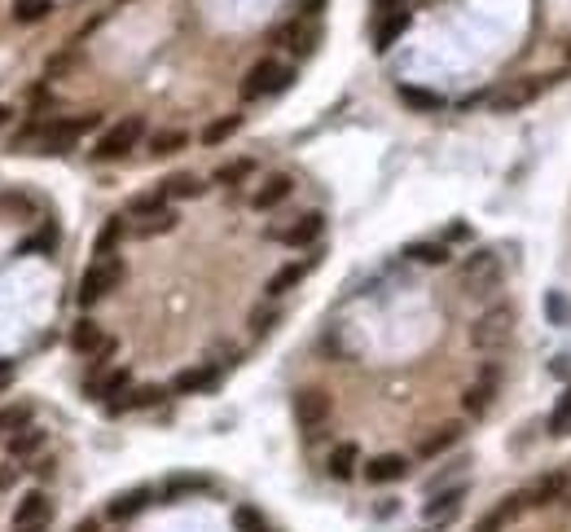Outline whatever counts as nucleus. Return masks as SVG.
Segmentation results:
<instances>
[{
  "instance_id": "obj_43",
  "label": "nucleus",
  "mask_w": 571,
  "mask_h": 532,
  "mask_svg": "<svg viewBox=\"0 0 571 532\" xmlns=\"http://www.w3.org/2000/svg\"><path fill=\"white\" fill-rule=\"evenodd\" d=\"M27 215L31 212V203H27V198H22V194H0V215Z\"/></svg>"
},
{
  "instance_id": "obj_51",
  "label": "nucleus",
  "mask_w": 571,
  "mask_h": 532,
  "mask_svg": "<svg viewBox=\"0 0 571 532\" xmlns=\"http://www.w3.org/2000/svg\"><path fill=\"white\" fill-rule=\"evenodd\" d=\"M4 123H9V110L0 106V128H4Z\"/></svg>"
},
{
  "instance_id": "obj_34",
  "label": "nucleus",
  "mask_w": 571,
  "mask_h": 532,
  "mask_svg": "<svg viewBox=\"0 0 571 532\" xmlns=\"http://www.w3.org/2000/svg\"><path fill=\"white\" fill-rule=\"evenodd\" d=\"M405 256H414L417 265H449V247L444 242H409Z\"/></svg>"
},
{
  "instance_id": "obj_25",
  "label": "nucleus",
  "mask_w": 571,
  "mask_h": 532,
  "mask_svg": "<svg viewBox=\"0 0 571 532\" xmlns=\"http://www.w3.org/2000/svg\"><path fill=\"white\" fill-rule=\"evenodd\" d=\"M211 488V479H203V476H172L167 484H163V502H181V497H189V493H207Z\"/></svg>"
},
{
  "instance_id": "obj_13",
  "label": "nucleus",
  "mask_w": 571,
  "mask_h": 532,
  "mask_svg": "<svg viewBox=\"0 0 571 532\" xmlns=\"http://www.w3.org/2000/svg\"><path fill=\"white\" fill-rule=\"evenodd\" d=\"M409 476V458L405 453H378L365 462V479L369 484H396V479Z\"/></svg>"
},
{
  "instance_id": "obj_28",
  "label": "nucleus",
  "mask_w": 571,
  "mask_h": 532,
  "mask_svg": "<svg viewBox=\"0 0 571 532\" xmlns=\"http://www.w3.org/2000/svg\"><path fill=\"white\" fill-rule=\"evenodd\" d=\"M396 93H400V102H405V106L422 110V114H435V110L444 106V97H440V93H431V89H414V84H400Z\"/></svg>"
},
{
  "instance_id": "obj_20",
  "label": "nucleus",
  "mask_w": 571,
  "mask_h": 532,
  "mask_svg": "<svg viewBox=\"0 0 571 532\" xmlns=\"http://www.w3.org/2000/svg\"><path fill=\"white\" fill-rule=\"evenodd\" d=\"M523 506H527V502H523V493H519V497H506L501 506H492L488 515H479V524H474V532H506V524H510V519L519 515Z\"/></svg>"
},
{
  "instance_id": "obj_41",
  "label": "nucleus",
  "mask_w": 571,
  "mask_h": 532,
  "mask_svg": "<svg viewBox=\"0 0 571 532\" xmlns=\"http://www.w3.org/2000/svg\"><path fill=\"white\" fill-rule=\"evenodd\" d=\"M233 524H238V532H264L260 511H251V506H238L233 511Z\"/></svg>"
},
{
  "instance_id": "obj_49",
  "label": "nucleus",
  "mask_w": 571,
  "mask_h": 532,
  "mask_svg": "<svg viewBox=\"0 0 571 532\" xmlns=\"http://www.w3.org/2000/svg\"><path fill=\"white\" fill-rule=\"evenodd\" d=\"M321 4H325V0H308V4H304V13H321Z\"/></svg>"
},
{
  "instance_id": "obj_4",
  "label": "nucleus",
  "mask_w": 571,
  "mask_h": 532,
  "mask_svg": "<svg viewBox=\"0 0 571 532\" xmlns=\"http://www.w3.org/2000/svg\"><path fill=\"white\" fill-rule=\"evenodd\" d=\"M515 308L510 304H492L483 317L470 325V343L479 348V352H497V348H506L510 343V334H515Z\"/></svg>"
},
{
  "instance_id": "obj_14",
  "label": "nucleus",
  "mask_w": 571,
  "mask_h": 532,
  "mask_svg": "<svg viewBox=\"0 0 571 532\" xmlns=\"http://www.w3.org/2000/svg\"><path fill=\"white\" fill-rule=\"evenodd\" d=\"M462 502H466V484H458V488H449V493H431V502L422 506V515H426L431 524H449V519L462 511Z\"/></svg>"
},
{
  "instance_id": "obj_37",
  "label": "nucleus",
  "mask_w": 571,
  "mask_h": 532,
  "mask_svg": "<svg viewBox=\"0 0 571 532\" xmlns=\"http://www.w3.org/2000/svg\"><path fill=\"white\" fill-rule=\"evenodd\" d=\"M550 435H571V387L558 396V405L550 410Z\"/></svg>"
},
{
  "instance_id": "obj_1",
  "label": "nucleus",
  "mask_w": 571,
  "mask_h": 532,
  "mask_svg": "<svg viewBox=\"0 0 571 532\" xmlns=\"http://www.w3.org/2000/svg\"><path fill=\"white\" fill-rule=\"evenodd\" d=\"M102 123V114L93 110V114H75V119H49L45 128H36V137H31V155H66L88 128H97Z\"/></svg>"
},
{
  "instance_id": "obj_19",
  "label": "nucleus",
  "mask_w": 571,
  "mask_h": 532,
  "mask_svg": "<svg viewBox=\"0 0 571 532\" xmlns=\"http://www.w3.org/2000/svg\"><path fill=\"white\" fill-rule=\"evenodd\" d=\"M563 497H567V476H541L523 493L527 506H550V502H563Z\"/></svg>"
},
{
  "instance_id": "obj_12",
  "label": "nucleus",
  "mask_w": 571,
  "mask_h": 532,
  "mask_svg": "<svg viewBox=\"0 0 571 532\" xmlns=\"http://www.w3.org/2000/svg\"><path fill=\"white\" fill-rule=\"evenodd\" d=\"M150 502H155V488H146V484H141V488H128V493H114V497L105 502V519H114V524H119V519H132V515H141Z\"/></svg>"
},
{
  "instance_id": "obj_18",
  "label": "nucleus",
  "mask_w": 571,
  "mask_h": 532,
  "mask_svg": "<svg viewBox=\"0 0 571 532\" xmlns=\"http://www.w3.org/2000/svg\"><path fill=\"white\" fill-rule=\"evenodd\" d=\"M215 383H220V370H215V366H198V370H181V374H176L172 392H176V396H198V392H211Z\"/></svg>"
},
{
  "instance_id": "obj_46",
  "label": "nucleus",
  "mask_w": 571,
  "mask_h": 532,
  "mask_svg": "<svg viewBox=\"0 0 571 532\" xmlns=\"http://www.w3.org/2000/svg\"><path fill=\"white\" fill-rule=\"evenodd\" d=\"M71 532H102V524H97V519H80Z\"/></svg>"
},
{
  "instance_id": "obj_45",
  "label": "nucleus",
  "mask_w": 571,
  "mask_h": 532,
  "mask_svg": "<svg viewBox=\"0 0 571 532\" xmlns=\"http://www.w3.org/2000/svg\"><path fill=\"white\" fill-rule=\"evenodd\" d=\"M273 317H277V313H256V317H251V330H256V334L273 330Z\"/></svg>"
},
{
  "instance_id": "obj_30",
  "label": "nucleus",
  "mask_w": 571,
  "mask_h": 532,
  "mask_svg": "<svg viewBox=\"0 0 571 532\" xmlns=\"http://www.w3.org/2000/svg\"><path fill=\"white\" fill-rule=\"evenodd\" d=\"M163 190H167V198H198L207 185H203L198 176H189V172H176V176L163 181Z\"/></svg>"
},
{
  "instance_id": "obj_15",
  "label": "nucleus",
  "mask_w": 571,
  "mask_h": 532,
  "mask_svg": "<svg viewBox=\"0 0 571 532\" xmlns=\"http://www.w3.org/2000/svg\"><path fill=\"white\" fill-rule=\"evenodd\" d=\"M290 194H295V181H290L286 172H277V176H268L260 190L251 194V207H256V212H273V207H277V203H286Z\"/></svg>"
},
{
  "instance_id": "obj_40",
  "label": "nucleus",
  "mask_w": 571,
  "mask_h": 532,
  "mask_svg": "<svg viewBox=\"0 0 571 532\" xmlns=\"http://www.w3.org/2000/svg\"><path fill=\"white\" fill-rule=\"evenodd\" d=\"M176 229V212H163L155 220H146L141 229H137V238H155V233H172Z\"/></svg>"
},
{
  "instance_id": "obj_11",
  "label": "nucleus",
  "mask_w": 571,
  "mask_h": 532,
  "mask_svg": "<svg viewBox=\"0 0 571 532\" xmlns=\"http://www.w3.org/2000/svg\"><path fill=\"white\" fill-rule=\"evenodd\" d=\"M49 515H53L49 493L31 488V493L13 506V532H18V528H40V524H49Z\"/></svg>"
},
{
  "instance_id": "obj_27",
  "label": "nucleus",
  "mask_w": 571,
  "mask_h": 532,
  "mask_svg": "<svg viewBox=\"0 0 571 532\" xmlns=\"http://www.w3.org/2000/svg\"><path fill=\"white\" fill-rule=\"evenodd\" d=\"M185 146H189V132H181V128H163V132H155V137H150V155H155V159L181 155Z\"/></svg>"
},
{
  "instance_id": "obj_32",
  "label": "nucleus",
  "mask_w": 571,
  "mask_h": 532,
  "mask_svg": "<svg viewBox=\"0 0 571 532\" xmlns=\"http://www.w3.org/2000/svg\"><path fill=\"white\" fill-rule=\"evenodd\" d=\"M458 440H462V426H458V423H444L440 431H435V435H431V440H422V458H435V453L453 449Z\"/></svg>"
},
{
  "instance_id": "obj_17",
  "label": "nucleus",
  "mask_w": 571,
  "mask_h": 532,
  "mask_svg": "<svg viewBox=\"0 0 571 532\" xmlns=\"http://www.w3.org/2000/svg\"><path fill=\"white\" fill-rule=\"evenodd\" d=\"M405 31H409V9L382 13V18H378V27H374V49H378V54H387V49H391Z\"/></svg>"
},
{
  "instance_id": "obj_8",
  "label": "nucleus",
  "mask_w": 571,
  "mask_h": 532,
  "mask_svg": "<svg viewBox=\"0 0 571 532\" xmlns=\"http://www.w3.org/2000/svg\"><path fill=\"white\" fill-rule=\"evenodd\" d=\"M330 392H321V387H304L299 396H295V423L304 426L308 435H321V426L330 423Z\"/></svg>"
},
{
  "instance_id": "obj_21",
  "label": "nucleus",
  "mask_w": 571,
  "mask_h": 532,
  "mask_svg": "<svg viewBox=\"0 0 571 532\" xmlns=\"http://www.w3.org/2000/svg\"><path fill=\"white\" fill-rule=\"evenodd\" d=\"M357 467H361V449L352 444V440H343V444H334V453H330V462H325V471L334 479H352L357 476Z\"/></svg>"
},
{
  "instance_id": "obj_16",
  "label": "nucleus",
  "mask_w": 571,
  "mask_h": 532,
  "mask_svg": "<svg viewBox=\"0 0 571 532\" xmlns=\"http://www.w3.org/2000/svg\"><path fill=\"white\" fill-rule=\"evenodd\" d=\"M105 343H110V339L102 334L97 321H88V317L75 321V330H71V348H75L80 357H93V361H97V357L105 352Z\"/></svg>"
},
{
  "instance_id": "obj_5",
  "label": "nucleus",
  "mask_w": 571,
  "mask_h": 532,
  "mask_svg": "<svg viewBox=\"0 0 571 532\" xmlns=\"http://www.w3.org/2000/svg\"><path fill=\"white\" fill-rule=\"evenodd\" d=\"M146 137V119L141 114H123L114 128H105L102 132V141L93 146V159L97 163H114V159H123L128 150H137V141Z\"/></svg>"
},
{
  "instance_id": "obj_23",
  "label": "nucleus",
  "mask_w": 571,
  "mask_h": 532,
  "mask_svg": "<svg viewBox=\"0 0 571 532\" xmlns=\"http://www.w3.org/2000/svg\"><path fill=\"white\" fill-rule=\"evenodd\" d=\"M312 265H316V256H312L308 265H286V268H277V273L268 277V295H273V300H281L286 291H295V286H299V282L308 277V268H312Z\"/></svg>"
},
{
  "instance_id": "obj_39",
  "label": "nucleus",
  "mask_w": 571,
  "mask_h": 532,
  "mask_svg": "<svg viewBox=\"0 0 571 532\" xmlns=\"http://www.w3.org/2000/svg\"><path fill=\"white\" fill-rule=\"evenodd\" d=\"M545 317H550V325H571V304H567V295L550 291V295H545Z\"/></svg>"
},
{
  "instance_id": "obj_38",
  "label": "nucleus",
  "mask_w": 571,
  "mask_h": 532,
  "mask_svg": "<svg viewBox=\"0 0 571 532\" xmlns=\"http://www.w3.org/2000/svg\"><path fill=\"white\" fill-rule=\"evenodd\" d=\"M22 426H31V405H27V401H22V405H4V410H0V431H9V435H13V431H22Z\"/></svg>"
},
{
  "instance_id": "obj_33",
  "label": "nucleus",
  "mask_w": 571,
  "mask_h": 532,
  "mask_svg": "<svg viewBox=\"0 0 571 532\" xmlns=\"http://www.w3.org/2000/svg\"><path fill=\"white\" fill-rule=\"evenodd\" d=\"M251 172H256V163H251V159H233V163H224V167H215V176H211V181H215V185H224V190H233V185H242Z\"/></svg>"
},
{
  "instance_id": "obj_35",
  "label": "nucleus",
  "mask_w": 571,
  "mask_h": 532,
  "mask_svg": "<svg viewBox=\"0 0 571 532\" xmlns=\"http://www.w3.org/2000/svg\"><path fill=\"white\" fill-rule=\"evenodd\" d=\"M53 9H57L53 0H13V18H18V22H27V27H31V22H40V18H49Z\"/></svg>"
},
{
  "instance_id": "obj_36",
  "label": "nucleus",
  "mask_w": 571,
  "mask_h": 532,
  "mask_svg": "<svg viewBox=\"0 0 571 532\" xmlns=\"http://www.w3.org/2000/svg\"><path fill=\"white\" fill-rule=\"evenodd\" d=\"M158 401H163V387H137L128 401H114L110 410H114V414H119V410H150V405H158Z\"/></svg>"
},
{
  "instance_id": "obj_52",
  "label": "nucleus",
  "mask_w": 571,
  "mask_h": 532,
  "mask_svg": "<svg viewBox=\"0 0 571 532\" xmlns=\"http://www.w3.org/2000/svg\"><path fill=\"white\" fill-rule=\"evenodd\" d=\"M18 532H45V524H40V528H18Z\"/></svg>"
},
{
  "instance_id": "obj_6",
  "label": "nucleus",
  "mask_w": 571,
  "mask_h": 532,
  "mask_svg": "<svg viewBox=\"0 0 571 532\" xmlns=\"http://www.w3.org/2000/svg\"><path fill=\"white\" fill-rule=\"evenodd\" d=\"M501 277H506V268H501V260L492 251H474L462 265V291L474 295V300H488V295L501 291Z\"/></svg>"
},
{
  "instance_id": "obj_53",
  "label": "nucleus",
  "mask_w": 571,
  "mask_h": 532,
  "mask_svg": "<svg viewBox=\"0 0 571 532\" xmlns=\"http://www.w3.org/2000/svg\"><path fill=\"white\" fill-rule=\"evenodd\" d=\"M567 57H571V49H567Z\"/></svg>"
},
{
  "instance_id": "obj_48",
  "label": "nucleus",
  "mask_w": 571,
  "mask_h": 532,
  "mask_svg": "<svg viewBox=\"0 0 571 532\" xmlns=\"http://www.w3.org/2000/svg\"><path fill=\"white\" fill-rule=\"evenodd\" d=\"M374 4H378V13H396V4H400V0H374Z\"/></svg>"
},
{
  "instance_id": "obj_2",
  "label": "nucleus",
  "mask_w": 571,
  "mask_h": 532,
  "mask_svg": "<svg viewBox=\"0 0 571 532\" xmlns=\"http://www.w3.org/2000/svg\"><path fill=\"white\" fill-rule=\"evenodd\" d=\"M295 84V66H286V62H277V57H260L251 71H247V80H242V102H260V97H277V93H286Z\"/></svg>"
},
{
  "instance_id": "obj_22",
  "label": "nucleus",
  "mask_w": 571,
  "mask_h": 532,
  "mask_svg": "<svg viewBox=\"0 0 571 532\" xmlns=\"http://www.w3.org/2000/svg\"><path fill=\"white\" fill-rule=\"evenodd\" d=\"M167 212V190L155 185V190H146V194H132L128 198V215H141V220H155V215Z\"/></svg>"
},
{
  "instance_id": "obj_3",
  "label": "nucleus",
  "mask_w": 571,
  "mask_h": 532,
  "mask_svg": "<svg viewBox=\"0 0 571 532\" xmlns=\"http://www.w3.org/2000/svg\"><path fill=\"white\" fill-rule=\"evenodd\" d=\"M119 282H123V260H119V256L93 260V265L84 268V277H80V291H75L80 308H93V304H102L110 291H119Z\"/></svg>"
},
{
  "instance_id": "obj_44",
  "label": "nucleus",
  "mask_w": 571,
  "mask_h": 532,
  "mask_svg": "<svg viewBox=\"0 0 571 532\" xmlns=\"http://www.w3.org/2000/svg\"><path fill=\"white\" fill-rule=\"evenodd\" d=\"M13 484H18V467L9 462V467H0V493H4V488H13Z\"/></svg>"
},
{
  "instance_id": "obj_42",
  "label": "nucleus",
  "mask_w": 571,
  "mask_h": 532,
  "mask_svg": "<svg viewBox=\"0 0 571 532\" xmlns=\"http://www.w3.org/2000/svg\"><path fill=\"white\" fill-rule=\"evenodd\" d=\"M53 242H57V233L45 229V233H36V238H27V242H22V256H31V251H53Z\"/></svg>"
},
{
  "instance_id": "obj_26",
  "label": "nucleus",
  "mask_w": 571,
  "mask_h": 532,
  "mask_svg": "<svg viewBox=\"0 0 571 532\" xmlns=\"http://www.w3.org/2000/svg\"><path fill=\"white\" fill-rule=\"evenodd\" d=\"M45 435H49V431H40L36 423L22 426V431H13V435H9V458H31V453L45 444Z\"/></svg>"
},
{
  "instance_id": "obj_10",
  "label": "nucleus",
  "mask_w": 571,
  "mask_h": 532,
  "mask_svg": "<svg viewBox=\"0 0 571 532\" xmlns=\"http://www.w3.org/2000/svg\"><path fill=\"white\" fill-rule=\"evenodd\" d=\"M321 233H325V215L308 212V215H295L286 229H273L268 238H277V242H286V247H312Z\"/></svg>"
},
{
  "instance_id": "obj_47",
  "label": "nucleus",
  "mask_w": 571,
  "mask_h": 532,
  "mask_svg": "<svg viewBox=\"0 0 571 532\" xmlns=\"http://www.w3.org/2000/svg\"><path fill=\"white\" fill-rule=\"evenodd\" d=\"M554 374H563V378H567V374H571V357H558V361H554Z\"/></svg>"
},
{
  "instance_id": "obj_31",
  "label": "nucleus",
  "mask_w": 571,
  "mask_h": 532,
  "mask_svg": "<svg viewBox=\"0 0 571 532\" xmlns=\"http://www.w3.org/2000/svg\"><path fill=\"white\" fill-rule=\"evenodd\" d=\"M242 128V114H224V119H211L203 128V146H224L233 132Z\"/></svg>"
},
{
  "instance_id": "obj_29",
  "label": "nucleus",
  "mask_w": 571,
  "mask_h": 532,
  "mask_svg": "<svg viewBox=\"0 0 571 532\" xmlns=\"http://www.w3.org/2000/svg\"><path fill=\"white\" fill-rule=\"evenodd\" d=\"M123 233H128V224H123L119 215H110V220L102 224V233H97V242H93L97 260H105V256H114V247L123 242Z\"/></svg>"
},
{
  "instance_id": "obj_9",
  "label": "nucleus",
  "mask_w": 571,
  "mask_h": 532,
  "mask_svg": "<svg viewBox=\"0 0 571 532\" xmlns=\"http://www.w3.org/2000/svg\"><path fill=\"white\" fill-rule=\"evenodd\" d=\"M497 387H501V366H497V361H488L483 374L470 383L466 396H462L466 414H488V410H492V401H497Z\"/></svg>"
},
{
  "instance_id": "obj_24",
  "label": "nucleus",
  "mask_w": 571,
  "mask_h": 532,
  "mask_svg": "<svg viewBox=\"0 0 571 532\" xmlns=\"http://www.w3.org/2000/svg\"><path fill=\"white\" fill-rule=\"evenodd\" d=\"M128 383H132V374H128V370H105V374H97V378L88 383V396H97V401H110V396L128 392Z\"/></svg>"
},
{
  "instance_id": "obj_50",
  "label": "nucleus",
  "mask_w": 571,
  "mask_h": 532,
  "mask_svg": "<svg viewBox=\"0 0 571 532\" xmlns=\"http://www.w3.org/2000/svg\"><path fill=\"white\" fill-rule=\"evenodd\" d=\"M9 366H13V361H4V357H0V378H4V374H9Z\"/></svg>"
},
{
  "instance_id": "obj_7",
  "label": "nucleus",
  "mask_w": 571,
  "mask_h": 532,
  "mask_svg": "<svg viewBox=\"0 0 571 532\" xmlns=\"http://www.w3.org/2000/svg\"><path fill=\"white\" fill-rule=\"evenodd\" d=\"M550 84H554V80H545V75H523V80H510V84L492 97V110H497V114H515V110L541 102V93H545Z\"/></svg>"
}]
</instances>
